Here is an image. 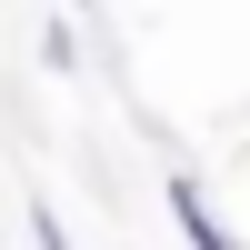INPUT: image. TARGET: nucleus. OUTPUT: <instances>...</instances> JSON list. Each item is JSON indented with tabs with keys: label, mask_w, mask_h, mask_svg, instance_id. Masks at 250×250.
<instances>
[{
	"label": "nucleus",
	"mask_w": 250,
	"mask_h": 250,
	"mask_svg": "<svg viewBox=\"0 0 250 250\" xmlns=\"http://www.w3.org/2000/svg\"><path fill=\"white\" fill-rule=\"evenodd\" d=\"M170 220H180V240H190V250H230V230L210 220V200H200L190 170H170Z\"/></svg>",
	"instance_id": "obj_1"
},
{
	"label": "nucleus",
	"mask_w": 250,
	"mask_h": 250,
	"mask_svg": "<svg viewBox=\"0 0 250 250\" xmlns=\"http://www.w3.org/2000/svg\"><path fill=\"white\" fill-rule=\"evenodd\" d=\"M80 10H100V0H80Z\"/></svg>",
	"instance_id": "obj_3"
},
{
	"label": "nucleus",
	"mask_w": 250,
	"mask_h": 250,
	"mask_svg": "<svg viewBox=\"0 0 250 250\" xmlns=\"http://www.w3.org/2000/svg\"><path fill=\"white\" fill-rule=\"evenodd\" d=\"M30 240H40V250H70V230H60L50 210H30Z\"/></svg>",
	"instance_id": "obj_2"
}]
</instances>
